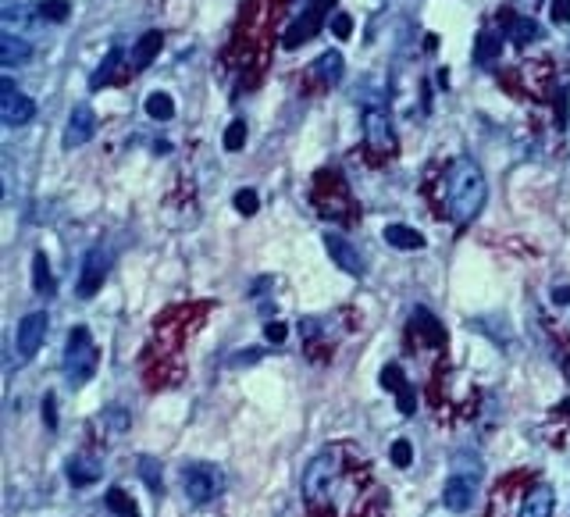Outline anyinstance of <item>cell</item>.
I'll use <instances>...</instances> for the list:
<instances>
[{
    "mask_svg": "<svg viewBox=\"0 0 570 517\" xmlns=\"http://www.w3.org/2000/svg\"><path fill=\"white\" fill-rule=\"evenodd\" d=\"M161 47H164V33H157V29L143 33V40L136 43V68H139V72H143V68H150V65L157 61Z\"/></svg>",
    "mask_w": 570,
    "mask_h": 517,
    "instance_id": "obj_14",
    "label": "cell"
},
{
    "mask_svg": "<svg viewBox=\"0 0 570 517\" xmlns=\"http://www.w3.org/2000/svg\"><path fill=\"white\" fill-rule=\"evenodd\" d=\"M104 421H107L111 432H118V435L129 432V414H125L122 407H107V410H104Z\"/></svg>",
    "mask_w": 570,
    "mask_h": 517,
    "instance_id": "obj_31",
    "label": "cell"
},
{
    "mask_svg": "<svg viewBox=\"0 0 570 517\" xmlns=\"http://www.w3.org/2000/svg\"><path fill=\"white\" fill-rule=\"evenodd\" d=\"M343 481V446H325L321 453L311 457L303 471V503L307 510H339L335 492Z\"/></svg>",
    "mask_w": 570,
    "mask_h": 517,
    "instance_id": "obj_2",
    "label": "cell"
},
{
    "mask_svg": "<svg viewBox=\"0 0 570 517\" xmlns=\"http://www.w3.org/2000/svg\"><path fill=\"white\" fill-rule=\"evenodd\" d=\"M556 125H559V129L566 125V97H563V90L556 93Z\"/></svg>",
    "mask_w": 570,
    "mask_h": 517,
    "instance_id": "obj_34",
    "label": "cell"
},
{
    "mask_svg": "<svg viewBox=\"0 0 570 517\" xmlns=\"http://www.w3.org/2000/svg\"><path fill=\"white\" fill-rule=\"evenodd\" d=\"M43 339H47V314H43V311L26 314L22 325H18V353H22V357H36L40 346H43Z\"/></svg>",
    "mask_w": 570,
    "mask_h": 517,
    "instance_id": "obj_8",
    "label": "cell"
},
{
    "mask_svg": "<svg viewBox=\"0 0 570 517\" xmlns=\"http://www.w3.org/2000/svg\"><path fill=\"white\" fill-rule=\"evenodd\" d=\"M104 503L111 506V510H122V513H136V503L122 492V489H107V496H104Z\"/></svg>",
    "mask_w": 570,
    "mask_h": 517,
    "instance_id": "obj_28",
    "label": "cell"
},
{
    "mask_svg": "<svg viewBox=\"0 0 570 517\" xmlns=\"http://www.w3.org/2000/svg\"><path fill=\"white\" fill-rule=\"evenodd\" d=\"M332 36H339L343 43L353 36V18L346 15V11H339V15H332Z\"/></svg>",
    "mask_w": 570,
    "mask_h": 517,
    "instance_id": "obj_29",
    "label": "cell"
},
{
    "mask_svg": "<svg viewBox=\"0 0 570 517\" xmlns=\"http://www.w3.org/2000/svg\"><path fill=\"white\" fill-rule=\"evenodd\" d=\"M93 129H97V118L86 104L72 107V118H68V129H65V146L75 150V146H86V139H93Z\"/></svg>",
    "mask_w": 570,
    "mask_h": 517,
    "instance_id": "obj_10",
    "label": "cell"
},
{
    "mask_svg": "<svg viewBox=\"0 0 570 517\" xmlns=\"http://www.w3.org/2000/svg\"><path fill=\"white\" fill-rule=\"evenodd\" d=\"M260 357H264L260 350H249V353H239V357H232L228 364H249V361H260Z\"/></svg>",
    "mask_w": 570,
    "mask_h": 517,
    "instance_id": "obj_37",
    "label": "cell"
},
{
    "mask_svg": "<svg viewBox=\"0 0 570 517\" xmlns=\"http://www.w3.org/2000/svg\"><path fill=\"white\" fill-rule=\"evenodd\" d=\"M559 410H563V414L570 417V400H563V403H559Z\"/></svg>",
    "mask_w": 570,
    "mask_h": 517,
    "instance_id": "obj_38",
    "label": "cell"
},
{
    "mask_svg": "<svg viewBox=\"0 0 570 517\" xmlns=\"http://www.w3.org/2000/svg\"><path fill=\"white\" fill-rule=\"evenodd\" d=\"M328 8H332V0H311V8L281 33V47L285 50H296L300 43H307L318 29H321V22H325V15H328Z\"/></svg>",
    "mask_w": 570,
    "mask_h": 517,
    "instance_id": "obj_5",
    "label": "cell"
},
{
    "mask_svg": "<svg viewBox=\"0 0 570 517\" xmlns=\"http://www.w3.org/2000/svg\"><path fill=\"white\" fill-rule=\"evenodd\" d=\"M146 114L157 118V122H168V118L175 114V100H171L168 93H150V97H146Z\"/></svg>",
    "mask_w": 570,
    "mask_h": 517,
    "instance_id": "obj_21",
    "label": "cell"
},
{
    "mask_svg": "<svg viewBox=\"0 0 570 517\" xmlns=\"http://www.w3.org/2000/svg\"><path fill=\"white\" fill-rule=\"evenodd\" d=\"M499 50H502V40H499L495 33H485V36L478 40V61H495Z\"/></svg>",
    "mask_w": 570,
    "mask_h": 517,
    "instance_id": "obj_25",
    "label": "cell"
},
{
    "mask_svg": "<svg viewBox=\"0 0 570 517\" xmlns=\"http://www.w3.org/2000/svg\"><path fill=\"white\" fill-rule=\"evenodd\" d=\"M552 18H556V22H566V18H570V0H556Z\"/></svg>",
    "mask_w": 570,
    "mask_h": 517,
    "instance_id": "obj_35",
    "label": "cell"
},
{
    "mask_svg": "<svg viewBox=\"0 0 570 517\" xmlns=\"http://www.w3.org/2000/svg\"><path fill=\"white\" fill-rule=\"evenodd\" d=\"M520 513H524V517H545V513H552V489L534 485V489L527 492V499H524Z\"/></svg>",
    "mask_w": 570,
    "mask_h": 517,
    "instance_id": "obj_17",
    "label": "cell"
},
{
    "mask_svg": "<svg viewBox=\"0 0 570 517\" xmlns=\"http://www.w3.org/2000/svg\"><path fill=\"white\" fill-rule=\"evenodd\" d=\"M474 496H478L474 481H470V478H463V474H453V478L446 481L442 503H446L449 510H470V506H474Z\"/></svg>",
    "mask_w": 570,
    "mask_h": 517,
    "instance_id": "obj_12",
    "label": "cell"
},
{
    "mask_svg": "<svg viewBox=\"0 0 570 517\" xmlns=\"http://www.w3.org/2000/svg\"><path fill=\"white\" fill-rule=\"evenodd\" d=\"M257 207H260V196H257V189H239L235 193V210L239 214H257Z\"/></svg>",
    "mask_w": 570,
    "mask_h": 517,
    "instance_id": "obj_27",
    "label": "cell"
},
{
    "mask_svg": "<svg viewBox=\"0 0 570 517\" xmlns=\"http://www.w3.org/2000/svg\"><path fill=\"white\" fill-rule=\"evenodd\" d=\"M182 489H185V496H189V503H196V506H207V503H214L221 492H225V474L214 467V464H185L182 467Z\"/></svg>",
    "mask_w": 570,
    "mask_h": 517,
    "instance_id": "obj_3",
    "label": "cell"
},
{
    "mask_svg": "<svg viewBox=\"0 0 570 517\" xmlns=\"http://www.w3.org/2000/svg\"><path fill=\"white\" fill-rule=\"evenodd\" d=\"M364 136L378 154H392L396 150V132H392V118L382 107H371L364 114Z\"/></svg>",
    "mask_w": 570,
    "mask_h": 517,
    "instance_id": "obj_7",
    "label": "cell"
},
{
    "mask_svg": "<svg viewBox=\"0 0 570 517\" xmlns=\"http://www.w3.org/2000/svg\"><path fill=\"white\" fill-rule=\"evenodd\" d=\"M389 457H392L396 467H410V464H414V446H410V439H396L392 449H389Z\"/></svg>",
    "mask_w": 570,
    "mask_h": 517,
    "instance_id": "obj_26",
    "label": "cell"
},
{
    "mask_svg": "<svg viewBox=\"0 0 570 517\" xmlns=\"http://www.w3.org/2000/svg\"><path fill=\"white\" fill-rule=\"evenodd\" d=\"M0 118H4V125L18 129V125H26V122L36 118V104L15 90V93H8V97H0Z\"/></svg>",
    "mask_w": 570,
    "mask_h": 517,
    "instance_id": "obj_11",
    "label": "cell"
},
{
    "mask_svg": "<svg viewBox=\"0 0 570 517\" xmlns=\"http://www.w3.org/2000/svg\"><path fill=\"white\" fill-rule=\"evenodd\" d=\"M385 242L396 246V250H421L424 246V235L410 225H389L385 228Z\"/></svg>",
    "mask_w": 570,
    "mask_h": 517,
    "instance_id": "obj_16",
    "label": "cell"
},
{
    "mask_svg": "<svg viewBox=\"0 0 570 517\" xmlns=\"http://www.w3.org/2000/svg\"><path fill=\"white\" fill-rule=\"evenodd\" d=\"M446 193H449V218L456 221V228L470 225L485 203V178H481V168L470 161V157H456L449 164V175H446Z\"/></svg>",
    "mask_w": 570,
    "mask_h": 517,
    "instance_id": "obj_1",
    "label": "cell"
},
{
    "mask_svg": "<svg viewBox=\"0 0 570 517\" xmlns=\"http://www.w3.org/2000/svg\"><path fill=\"white\" fill-rule=\"evenodd\" d=\"M242 146H246V122L235 118V122L225 129V150H228V154H239Z\"/></svg>",
    "mask_w": 570,
    "mask_h": 517,
    "instance_id": "obj_24",
    "label": "cell"
},
{
    "mask_svg": "<svg viewBox=\"0 0 570 517\" xmlns=\"http://www.w3.org/2000/svg\"><path fill=\"white\" fill-rule=\"evenodd\" d=\"M29 43H22L15 33H4V36H0V65H18V61H29Z\"/></svg>",
    "mask_w": 570,
    "mask_h": 517,
    "instance_id": "obj_18",
    "label": "cell"
},
{
    "mask_svg": "<svg viewBox=\"0 0 570 517\" xmlns=\"http://www.w3.org/2000/svg\"><path fill=\"white\" fill-rule=\"evenodd\" d=\"M107 268H111V261H107V250H90L86 253V265H82V279H79V300H90V297H97L100 293V286H104V279H107Z\"/></svg>",
    "mask_w": 570,
    "mask_h": 517,
    "instance_id": "obj_6",
    "label": "cell"
},
{
    "mask_svg": "<svg viewBox=\"0 0 570 517\" xmlns=\"http://www.w3.org/2000/svg\"><path fill=\"white\" fill-rule=\"evenodd\" d=\"M122 68V50L114 47V50H107V58H104V65H100V72L93 75V90H104L107 82H111V75Z\"/></svg>",
    "mask_w": 570,
    "mask_h": 517,
    "instance_id": "obj_22",
    "label": "cell"
},
{
    "mask_svg": "<svg viewBox=\"0 0 570 517\" xmlns=\"http://www.w3.org/2000/svg\"><path fill=\"white\" fill-rule=\"evenodd\" d=\"M285 336H289L285 321H267V325H264V339H267V343H285Z\"/></svg>",
    "mask_w": 570,
    "mask_h": 517,
    "instance_id": "obj_33",
    "label": "cell"
},
{
    "mask_svg": "<svg viewBox=\"0 0 570 517\" xmlns=\"http://www.w3.org/2000/svg\"><path fill=\"white\" fill-rule=\"evenodd\" d=\"M325 246H328V253H332V261H335L346 275H353V279L364 275V257L357 253V246H353L350 239H343V235H325Z\"/></svg>",
    "mask_w": 570,
    "mask_h": 517,
    "instance_id": "obj_9",
    "label": "cell"
},
{
    "mask_svg": "<svg viewBox=\"0 0 570 517\" xmlns=\"http://www.w3.org/2000/svg\"><path fill=\"white\" fill-rule=\"evenodd\" d=\"M552 304L566 307V304H570V286H556V289H552Z\"/></svg>",
    "mask_w": 570,
    "mask_h": 517,
    "instance_id": "obj_36",
    "label": "cell"
},
{
    "mask_svg": "<svg viewBox=\"0 0 570 517\" xmlns=\"http://www.w3.org/2000/svg\"><path fill=\"white\" fill-rule=\"evenodd\" d=\"M65 471H68V481L79 485V489L100 481V474H104V467H100L97 460H90V457H72V460L65 464Z\"/></svg>",
    "mask_w": 570,
    "mask_h": 517,
    "instance_id": "obj_13",
    "label": "cell"
},
{
    "mask_svg": "<svg viewBox=\"0 0 570 517\" xmlns=\"http://www.w3.org/2000/svg\"><path fill=\"white\" fill-rule=\"evenodd\" d=\"M43 425H47L50 432L58 428V400H54V393L43 396Z\"/></svg>",
    "mask_w": 570,
    "mask_h": 517,
    "instance_id": "obj_32",
    "label": "cell"
},
{
    "mask_svg": "<svg viewBox=\"0 0 570 517\" xmlns=\"http://www.w3.org/2000/svg\"><path fill=\"white\" fill-rule=\"evenodd\" d=\"M314 72H318V79H321L328 90H335V86L343 82V58H339L335 50H325V54L318 58Z\"/></svg>",
    "mask_w": 570,
    "mask_h": 517,
    "instance_id": "obj_15",
    "label": "cell"
},
{
    "mask_svg": "<svg viewBox=\"0 0 570 517\" xmlns=\"http://www.w3.org/2000/svg\"><path fill=\"white\" fill-rule=\"evenodd\" d=\"M136 471H139V478L150 485V492H157V496L164 492V474H161V464H157L154 457H139V467H136Z\"/></svg>",
    "mask_w": 570,
    "mask_h": 517,
    "instance_id": "obj_20",
    "label": "cell"
},
{
    "mask_svg": "<svg viewBox=\"0 0 570 517\" xmlns=\"http://www.w3.org/2000/svg\"><path fill=\"white\" fill-rule=\"evenodd\" d=\"M396 400H399V403H396V407H399V414H407V417H410V414H414V407H417V396H414L410 382H403V385L396 389Z\"/></svg>",
    "mask_w": 570,
    "mask_h": 517,
    "instance_id": "obj_30",
    "label": "cell"
},
{
    "mask_svg": "<svg viewBox=\"0 0 570 517\" xmlns=\"http://www.w3.org/2000/svg\"><path fill=\"white\" fill-rule=\"evenodd\" d=\"M65 371H68V382H72V385H82V382H90V378H93V371H97V350H93L90 329H82V325L68 332Z\"/></svg>",
    "mask_w": 570,
    "mask_h": 517,
    "instance_id": "obj_4",
    "label": "cell"
},
{
    "mask_svg": "<svg viewBox=\"0 0 570 517\" xmlns=\"http://www.w3.org/2000/svg\"><path fill=\"white\" fill-rule=\"evenodd\" d=\"M33 289L40 293V297H47L50 289H54V279H50V265H47V257L36 250L33 253Z\"/></svg>",
    "mask_w": 570,
    "mask_h": 517,
    "instance_id": "obj_19",
    "label": "cell"
},
{
    "mask_svg": "<svg viewBox=\"0 0 570 517\" xmlns=\"http://www.w3.org/2000/svg\"><path fill=\"white\" fill-rule=\"evenodd\" d=\"M68 15H72L68 0H40V18H47V22H65Z\"/></svg>",
    "mask_w": 570,
    "mask_h": 517,
    "instance_id": "obj_23",
    "label": "cell"
}]
</instances>
